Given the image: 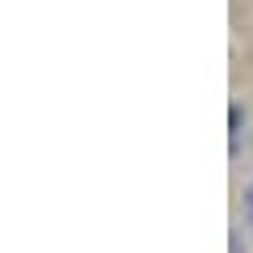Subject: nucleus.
<instances>
[{"label": "nucleus", "instance_id": "f257e3e1", "mask_svg": "<svg viewBox=\"0 0 253 253\" xmlns=\"http://www.w3.org/2000/svg\"><path fill=\"white\" fill-rule=\"evenodd\" d=\"M236 135H241V106H232V144H236Z\"/></svg>", "mask_w": 253, "mask_h": 253}]
</instances>
